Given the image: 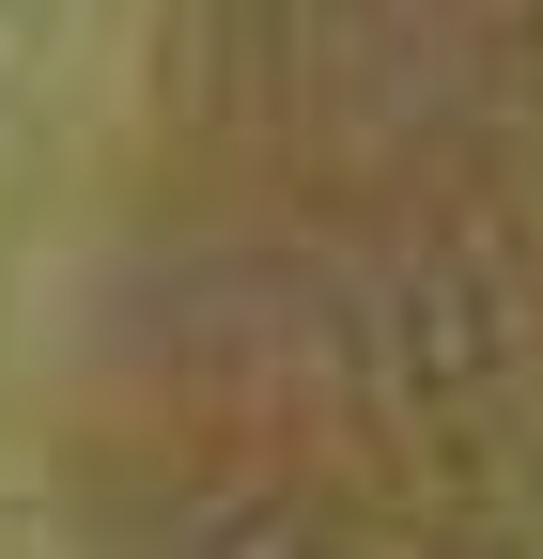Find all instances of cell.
<instances>
[{"label": "cell", "mask_w": 543, "mask_h": 559, "mask_svg": "<svg viewBox=\"0 0 543 559\" xmlns=\"http://www.w3.org/2000/svg\"><path fill=\"white\" fill-rule=\"evenodd\" d=\"M79 559H543V0L171 16Z\"/></svg>", "instance_id": "cell-1"}]
</instances>
